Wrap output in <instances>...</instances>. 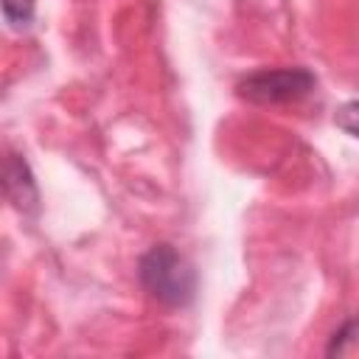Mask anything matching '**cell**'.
<instances>
[{
  "instance_id": "cell-1",
  "label": "cell",
  "mask_w": 359,
  "mask_h": 359,
  "mask_svg": "<svg viewBox=\"0 0 359 359\" xmlns=\"http://www.w3.org/2000/svg\"><path fill=\"white\" fill-rule=\"evenodd\" d=\"M137 280L143 292L165 309H185L196 297V269L194 264L168 241L149 247L137 261Z\"/></svg>"
},
{
  "instance_id": "cell-5",
  "label": "cell",
  "mask_w": 359,
  "mask_h": 359,
  "mask_svg": "<svg viewBox=\"0 0 359 359\" xmlns=\"http://www.w3.org/2000/svg\"><path fill=\"white\" fill-rule=\"evenodd\" d=\"M34 14H36L34 0H3V17L14 31H25L34 22Z\"/></svg>"
},
{
  "instance_id": "cell-3",
  "label": "cell",
  "mask_w": 359,
  "mask_h": 359,
  "mask_svg": "<svg viewBox=\"0 0 359 359\" xmlns=\"http://www.w3.org/2000/svg\"><path fill=\"white\" fill-rule=\"evenodd\" d=\"M3 188H6L8 202H11L20 213L31 216V213H36V210H39V191H36V180H34L31 165H28V160H25L22 154H14V151H11V154L6 157Z\"/></svg>"
},
{
  "instance_id": "cell-6",
  "label": "cell",
  "mask_w": 359,
  "mask_h": 359,
  "mask_svg": "<svg viewBox=\"0 0 359 359\" xmlns=\"http://www.w3.org/2000/svg\"><path fill=\"white\" fill-rule=\"evenodd\" d=\"M334 123H337V129H342L345 135L359 137V98L339 104L337 112H334Z\"/></svg>"
},
{
  "instance_id": "cell-2",
  "label": "cell",
  "mask_w": 359,
  "mask_h": 359,
  "mask_svg": "<svg viewBox=\"0 0 359 359\" xmlns=\"http://www.w3.org/2000/svg\"><path fill=\"white\" fill-rule=\"evenodd\" d=\"M314 87H317V76L309 67H264V70L247 73L236 84V93L250 104L275 107V104L300 101Z\"/></svg>"
},
{
  "instance_id": "cell-4",
  "label": "cell",
  "mask_w": 359,
  "mask_h": 359,
  "mask_svg": "<svg viewBox=\"0 0 359 359\" xmlns=\"http://www.w3.org/2000/svg\"><path fill=\"white\" fill-rule=\"evenodd\" d=\"M325 353H328V356H356V353H359V320H356V317H353V320H345V323L334 331V337H331Z\"/></svg>"
}]
</instances>
